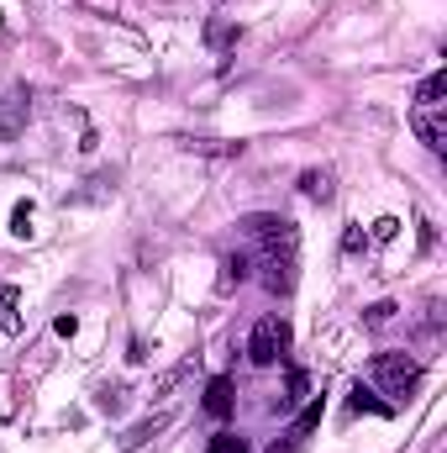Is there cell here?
I'll return each instance as SVG.
<instances>
[{"label": "cell", "instance_id": "cell-2", "mask_svg": "<svg viewBox=\"0 0 447 453\" xmlns=\"http://www.w3.org/2000/svg\"><path fill=\"white\" fill-rule=\"evenodd\" d=\"M284 348H290V322H284V317H263V322L253 327V338H247V358H253L258 369H269V364H279Z\"/></svg>", "mask_w": 447, "mask_h": 453}, {"label": "cell", "instance_id": "cell-7", "mask_svg": "<svg viewBox=\"0 0 447 453\" xmlns=\"http://www.w3.org/2000/svg\"><path fill=\"white\" fill-rule=\"evenodd\" d=\"M231 401H237V395H231V380H211V385H206V411H211V417H226Z\"/></svg>", "mask_w": 447, "mask_h": 453}, {"label": "cell", "instance_id": "cell-11", "mask_svg": "<svg viewBox=\"0 0 447 453\" xmlns=\"http://www.w3.org/2000/svg\"><path fill=\"white\" fill-rule=\"evenodd\" d=\"M300 190H306L311 201H332V174H316V169H311V174L300 180Z\"/></svg>", "mask_w": 447, "mask_h": 453}, {"label": "cell", "instance_id": "cell-19", "mask_svg": "<svg viewBox=\"0 0 447 453\" xmlns=\"http://www.w3.org/2000/svg\"><path fill=\"white\" fill-rule=\"evenodd\" d=\"M295 449H300V433H284V438H279L269 453H295Z\"/></svg>", "mask_w": 447, "mask_h": 453}, {"label": "cell", "instance_id": "cell-14", "mask_svg": "<svg viewBox=\"0 0 447 453\" xmlns=\"http://www.w3.org/2000/svg\"><path fill=\"white\" fill-rule=\"evenodd\" d=\"M206 42H211V48H231V42H237V27H226V21H211Z\"/></svg>", "mask_w": 447, "mask_h": 453}, {"label": "cell", "instance_id": "cell-8", "mask_svg": "<svg viewBox=\"0 0 447 453\" xmlns=\"http://www.w3.org/2000/svg\"><path fill=\"white\" fill-rule=\"evenodd\" d=\"M163 427H169V411H163V417H153V422H137V427H132V433L121 438V449H126V453H132V449H142V443H148L153 433H163Z\"/></svg>", "mask_w": 447, "mask_h": 453}, {"label": "cell", "instance_id": "cell-4", "mask_svg": "<svg viewBox=\"0 0 447 453\" xmlns=\"http://www.w3.org/2000/svg\"><path fill=\"white\" fill-rule=\"evenodd\" d=\"M27 111H32V106H27V85H16V90L5 96V106H0V137H5V142H11V137L21 132Z\"/></svg>", "mask_w": 447, "mask_h": 453}, {"label": "cell", "instance_id": "cell-18", "mask_svg": "<svg viewBox=\"0 0 447 453\" xmlns=\"http://www.w3.org/2000/svg\"><path fill=\"white\" fill-rule=\"evenodd\" d=\"M395 232H400V222H395V217H379V222H374V237H379V242H390Z\"/></svg>", "mask_w": 447, "mask_h": 453}, {"label": "cell", "instance_id": "cell-9", "mask_svg": "<svg viewBox=\"0 0 447 453\" xmlns=\"http://www.w3.org/2000/svg\"><path fill=\"white\" fill-rule=\"evenodd\" d=\"M0 333H21V317H16V290L0 285Z\"/></svg>", "mask_w": 447, "mask_h": 453}, {"label": "cell", "instance_id": "cell-16", "mask_svg": "<svg viewBox=\"0 0 447 453\" xmlns=\"http://www.w3.org/2000/svg\"><path fill=\"white\" fill-rule=\"evenodd\" d=\"M222 269H226V274H222V285H231V280H242V274H247V258L237 253V258H226Z\"/></svg>", "mask_w": 447, "mask_h": 453}, {"label": "cell", "instance_id": "cell-3", "mask_svg": "<svg viewBox=\"0 0 447 453\" xmlns=\"http://www.w3.org/2000/svg\"><path fill=\"white\" fill-rule=\"evenodd\" d=\"M374 380L384 385V395H411V390L421 385V364H416V358H405V353H379Z\"/></svg>", "mask_w": 447, "mask_h": 453}, {"label": "cell", "instance_id": "cell-5", "mask_svg": "<svg viewBox=\"0 0 447 453\" xmlns=\"http://www.w3.org/2000/svg\"><path fill=\"white\" fill-rule=\"evenodd\" d=\"M416 132H421V142H427L432 153H443V148H447V121H443V116L416 111Z\"/></svg>", "mask_w": 447, "mask_h": 453}, {"label": "cell", "instance_id": "cell-13", "mask_svg": "<svg viewBox=\"0 0 447 453\" xmlns=\"http://www.w3.org/2000/svg\"><path fill=\"white\" fill-rule=\"evenodd\" d=\"M211 453H247V438H242V433H216V438H211Z\"/></svg>", "mask_w": 447, "mask_h": 453}, {"label": "cell", "instance_id": "cell-15", "mask_svg": "<svg viewBox=\"0 0 447 453\" xmlns=\"http://www.w3.org/2000/svg\"><path fill=\"white\" fill-rule=\"evenodd\" d=\"M384 322H395V306H390V301L368 306V327H384Z\"/></svg>", "mask_w": 447, "mask_h": 453}, {"label": "cell", "instance_id": "cell-12", "mask_svg": "<svg viewBox=\"0 0 447 453\" xmlns=\"http://www.w3.org/2000/svg\"><path fill=\"white\" fill-rule=\"evenodd\" d=\"M352 411H374V417H390V406H384V401H374V390H363V385H352Z\"/></svg>", "mask_w": 447, "mask_h": 453}, {"label": "cell", "instance_id": "cell-1", "mask_svg": "<svg viewBox=\"0 0 447 453\" xmlns=\"http://www.w3.org/2000/svg\"><path fill=\"white\" fill-rule=\"evenodd\" d=\"M242 232L263 248V285L290 290L295 285V222H284V217H242Z\"/></svg>", "mask_w": 447, "mask_h": 453}, {"label": "cell", "instance_id": "cell-10", "mask_svg": "<svg viewBox=\"0 0 447 453\" xmlns=\"http://www.w3.org/2000/svg\"><path fill=\"white\" fill-rule=\"evenodd\" d=\"M300 395H306V374H300V369H290V385H284V395L274 401V411H290V406H300Z\"/></svg>", "mask_w": 447, "mask_h": 453}, {"label": "cell", "instance_id": "cell-6", "mask_svg": "<svg viewBox=\"0 0 447 453\" xmlns=\"http://www.w3.org/2000/svg\"><path fill=\"white\" fill-rule=\"evenodd\" d=\"M443 96H447V74L437 69V74H427V80H421L416 101H421V111H437V106H443Z\"/></svg>", "mask_w": 447, "mask_h": 453}, {"label": "cell", "instance_id": "cell-17", "mask_svg": "<svg viewBox=\"0 0 447 453\" xmlns=\"http://www.w3.org/2000/svg\"><path fill=\"white\" fill-rule=\"evenodd\" d=\"M27 226H32V206H27V201H21V206H16V211H11V232H21V237H27Z\"/></svg>", "mask_w": 447, "mask_h": 453}]
</instances>
